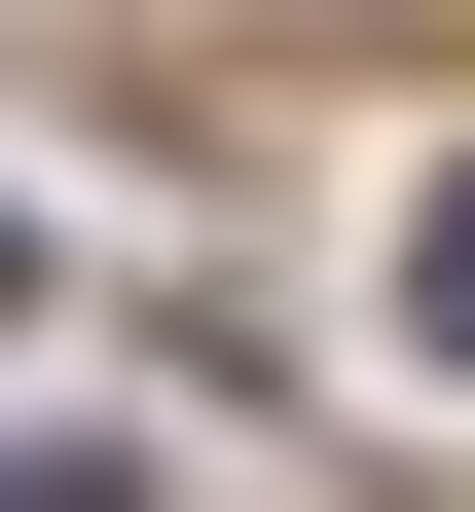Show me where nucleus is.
I'll return each instance as SVG.
<instances>
[{
  "mask_svg": "<svg viewBox=\"0 0 475 512\" xmlns=\"http://www.w3.org/2000/svg\"><path fill=\"white\" fill-rule=\"evenodd\" d=\"M0 512H110V476H74V439H0Z\"/></svg>",
  "mask_w": 475,
  "mask_h": 512,
  "instance_id": "f03ea898",
  "label": "nucleus"
},
{
  "mask_svg": "<svg viewBox=\"0 0 475 512\" xmlns=\"http://www.w3.org/2000/svg\"><path fill=\"white\" fill-rule=\"evenodd\" d=\"M402 330H439V366H475V183H439V220H402Z\"/></svg>",
  "mask_w": 475,
  "mask_h": 512,
  "instance_id": "f257e3e1",
  "label": "nucleus"
}]
</instances>
